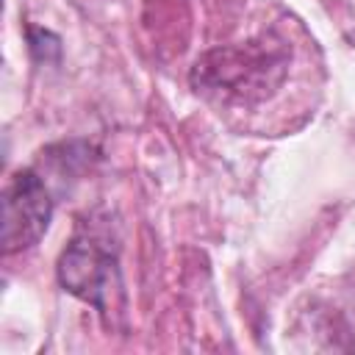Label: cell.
I'll use <instances>...</instances> for the list:
<instances>
[{"label": "cell", "mask_w": 355, "mask_h": 355, "mask_svg": "<svg viewBox=\"0 0 355 355\" xmlns=\"http://www.w3.org/2000/svg\"><path fill=\"white\" fill-rule=\"evenodd\" d=\"M55 275L64 291L89 302L100 313L114 311V300L122 297V275L116 255L97 236L78 233L61 252Z\"/></svg>", "instance_id": "cell-2"}, {"label": "cell", "mask_w": 355, "mask_h": 355, "mask_svg": "<svg viewBox=\"0 0 355 355\" xmlns=\"http://www.w3.org/2000/svg\"><path fill=\"white\" fill-rule=\"evenodd\" d=\"M286 44L263 36L200 55L191 67V86L222 103H258L277 92L286 78Z\"/></svg>", "instance_id": "cell-1"}, {"label": "cell", "mask_w": 355, "mask_h": 355, "mask_svg": "<svg viewBox=\"0 0 355 355\" xmlns=\"http://www.w3.org/2000/svg\"><path fill=\"white\" fill-rule=\"evenodd\" d=\"M3 252L14 255L42 241L53 219V200L33 169H17L3 186Z\"/></svg>", "instance_id": "cell-3"}]
</instances>
